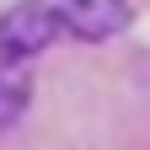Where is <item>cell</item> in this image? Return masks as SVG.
I'll return each mask as SVG.
<instances>
[{"label": "cell", "instance_id": "6da1fadb", "mask_svg": "<svg viewBox=\"0 0 150 150\" xmlns=\"http://www.w3.org/2000/svg\"><path fill=\"white\" fill-rule=\"evenodd\" d=\"M129 22V0H16L0 16V64L22 70L54 43H102Z\"/></svg>", "mask_w": 150, "mask_h": 150}, {"label": "cell", "instance_id": "7a4b0ae2", "mask_svg": "<svg viewBox=\"0 0 150 150\" xmlns=\"http://www.w3.org/2000/svg\"><path fill=\"white\" fill-rule=\"evenodd\" d=\"M27 102H32V75L16 64H0V134L27 112Z\"/></svg>", "mask_w": 150, "mask_h": 150}]
</instances>
